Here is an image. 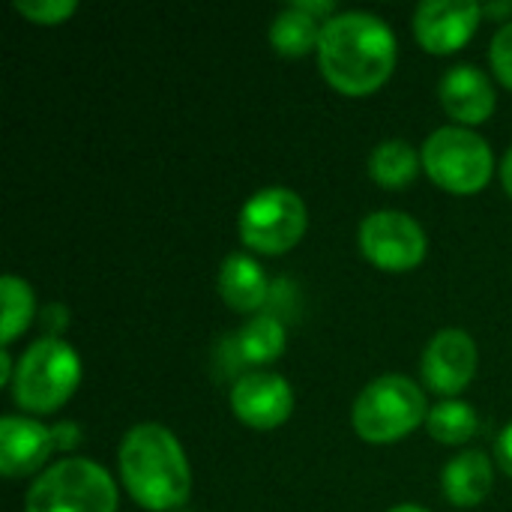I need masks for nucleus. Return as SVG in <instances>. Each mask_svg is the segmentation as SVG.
Masks as SVG:
<instances>
[{"label": "nucleus", "mask_w": 512, "mask_h": 512, "mask_svg": "<svg viewBox=\"0 0 512 512\" xmlns=\"http://www.w3.org/2000/svg\"><path fill=\"white\" fill-rule=\"evenodd\" d=\"M483 6L474 0H423L414 12V36L429 54H453L474 33Z\"/></svg>", "instance_id": "10"}, {"label": "nucleus", "mask_w": 512, "mask_h": 512, "mask_svg": "<svg viewBox=\"0 0 512 512\" xmlns=\"http://www.w3.org/2000/svg\"><path fill=\"white\" fill-rule=\"evenodd\" d=\"M81 381L78 351L54 336L36 339L15 363L12 399L30 414H51L63 408Z\"/></svg>", "instance_id": "3"}, {"label": "nucleus", "mask_w": 512, "mask_h": 512, "mask_svg": "<svg viewBox=\"0 0 512 512\" xmlns=\"http://www.w3.org/2000/svg\"><path fill=\"white\" fill-rule=\"evenodd\" d=\"M426 417V393L405 375H381L369 381L351 408V426L369 444H393L426 423Z\"/></svg>", "instance_id": "4"}, {"label": "nucleus", "mask_w": 512, "mask_h": 512, "mask_svg": "<svg viewBox=\"0 0 512 512\" xmlns=\"http://www.w3.org/2000/svg\"><path fill=\"white\" fill-rule=\"evenodd\" d=\"M363 255L387 273H405L423 264L426 258V231L423 225L402 210H375L360 222L357 231Z\"/></svg>", "instance_id": "8"}, {"label": "nucleus", "mask_w": 512, "mask_h": 512, "mask_svg": "<svg viewBox=\"0 0 512 512\" xmlns=\"http://www.w3.org/2000/svg\"><path fill=\"white\" fill-rule=\"evenodd\" d=\"M66 324H69V312H66L63 303H48V306L42 309V327H45L48 336L60 339V333L66 330Z\"/></svg>", "instance_id": "23"}, {"label": "nucleus", "mask_w": 512, "mask_h": 512, "mask_svg": "<svg viewBox=\"0 0 512 512\" xmlns=\"http://www.w3.org/2000/svg\"><path fill=\"white\" fill-rule=\"evenodd\" d=\"M51 438H54V450L69 453L81 444V429H78V423H57V426H51Z\"/></svg>", "instance_id": "24"}, {"label": "nucleus", "mask_w": 512, "mask_h": 512, "mask_svg": "<svg viewBox=\"0 0 512 512\" xmlns=\"http://www.w3.org/2000/svg\"><path fill=\"white\" fill-rule=\"evenodd\" d=\"M387 512H429V510H423V507H417V504H399V507H393V510H387Z\"/></svg>", "instance_id": "30"}, {"label": "nucleus", "mask_w": 512, "mask_h": 512, "mask_svg": "<svg viewBox=\"0 0 512 512\" xmlns=\"http://www.w3.org/2000/svg\"><path fill=\"white\" fill-rule=\"evenodd\" d=\"M0 300H3V327H0V345L9 348L33 321L36 315V297L33 288L18 276L0 279Z\"/></svg>", "instance_id": "19"}, {"label": "nucleus", "mask_w": 512, "mask_h": 512, "mask_svg": "<svg viewBox=\"0 0 512 512\" xmlns=\"http://www.w3.org/2000/svg\"><path fill=\"white\" fill-rule=\"evenodd\" d=\"M438 96L444 111L468 129L489 120L498 102L489 75L474 63H456L453 69H447L438 84Z\"/></svg>", "instance_id": "12"}, {"label": "nucleus", "mask_w": 512, "mask_h": 512, "mask_svg": "<svg viewBox=\"0 0 512 512\" xmlns=\"http://www.w3.org/2000/svg\"><path fill=\"white\" fill-rule=\"evenodd\" d=\"M294 6H300L303 12H309V15L318 18V21H330V18L336 15L333 0H294Z\"/></svg>", "instance_id": "25"}, {"label": "nucleus", "mask_w": 512, "mask_h": 512, "mask_svg": "<svg viewBox=\"0 0 512 512\" xmlns=\"http://www.w3.org/2000/svg\"><path fill=\"white\" fill-rule=\"evenodd\" d=\"M501 183H504L507 195L512 198V147L507 150V156H504V165H501Z\"/></svg>", "instance_id": "29"}, {"label": "nucleus", "mask_w": 512, "mask_h": 512, "mask_svg": "<svg viewBox=\"0 0 512 512\" xmlns=\"http://www.w3.org/2000/svg\"><path fill=\"white\" fill-rule=\"evenodd\" d=\"M420 369L432 393L456 399L477 375V342L459 327L438 330L423 351Z\"/></svg>", "instance_id": "9"}, {"label": "nucleus", "mask_w": 512, "mask_h": 512, "mask_svg": "<svg viewBox=\"0 0 512 512\" xmlns=\"http://www.w3.org/2000/svg\"><path fill=\"white\" fill-rule=\"evenodd\" d=\"M309 216L303 198L288 186L258 189L240 210L237 228L249 249L261 255H282L306 234Z\"/></svg>", "instance_id": "7"}, {"label": "nucleus", "mask_w": 512, "mask_h": 512, "mask_svg": "<svg viewBox=\"0 0 512 512\" xmlns=\"http://www.w3.org/2000/svg\"><path fill=\"white\" fill-rule=\"evenodd\" d=\"M321 27L324 21L312 18L309 12H303L300 6H285L273 24H270V45L282 54V57H303L312 48L318 51L321 42Z\"/></svg>", "instance_id": "16"}, {"label": "nucleus", "mask_w": 512, "mask_h": 512, "mask_svg": "<svg viewBox=\"0 0 512 512\" xmlns=\"http://www.w3.org/2000/svg\"><path fill=\"white\" fill-rule=\"evenodd\" d=\"M420 168H423V159L402 138H387L369 153V174L378 186H387V189L408 186L420 174Z\"/></svg>", "instance_id": "17"}, {"label": "nucleus", "mask_w": 512, "mask_h": 512, "mask_svg": "<svg viewBox=\"0 0 512 512\" xmlns=\"http://www.w3.org/2000/svg\"><path fill=\"white\" fill-rule=\"evenodd\" d=\"M216 285H219L222 300L234 312H258L270 294V279L264 267L252 255H243V252H231L222 261Z\"/></svg>", "instance_id": "14"}, {"label": "nucleus", "mask_w": 512, "mask_h": 512, "mask_svg": "<svg viewBox=\"0 0 512 512\" xmlns=\"http://www.w3.org/2000/svg\"><path fill=\"white\" fill-rule=\"evenodd\" d=\"M492 480H495L492 462L480 450H465V453L453 456L444 465V474H441L444 495L456 507H477V504H483L486 495L492 492Z\"/></svg>", "instance_id": "15"}, {"label": "nucleus", "mask_w": 512, "mask_h": 512, "mask_svg": "<svg viewBox=\"0 0 512 512\" xmlns=\"http://www.w3.org/2000/svg\"><path fill=\"white\" fill-rule=\"evenodd\" d=\"M12 378H15V369H12V357H9V351L3 348V351H0V381L12 387Z\"/></svg>", "instance_id": "28"}, {"label": "nucleus", "mask_w": 512, "mask_h": 512, "mask_svg": "<svg viewBox=\"0 0 512 512\" xmlns=\"http://www.w3.org/2000/svg\"><path fill=\"white\" fill-rule=\"evenodd\" d=\"M120 480L132 501L150 512L183 507L192 492V471L177 435L162 423L132 426L117 453Z\"/></svg>", "instance_id": "2"}, {"label": "nucleus", "mask_w": 512, "mask_h": 512, "mask_svg": "<svg viewBox=\"0 0 512 512\" xmlns=\"http://www.w3.org/2000/svg\"><path fill=\"white\" fill-rule=\"evenodd\" d=\"M285 345H288L285 324L276 315H270V312L255 315L237 333V357L243 363H249V366H267V363L279 360Z\"/></svg>", "instance_id": "18"}, {"label": "nucleus", "mask_w": 512, "mask_h": 512, "mask_svg": "<svg viewBox=\"0 0 512 512\" xmlns=\"http://www.w3.org/2000/svg\"><path fill=\"white\" fill-rule=\"evenodd\" d=\"M489 57H492L495 75H498L507 87H512V21H504V24L498 27V33L492 36Z\"/></svg>", "instance_id": "22"}, {"label": "nucleus", "mask_w": 512, "mask_h": 512, "mask_svg": "<svg viewBox=\"0 0 512 512\" xmlns=\"http://www.w3.org/2000/svg\"><path fill=\"white\" fill-rule=\"evenodd\" d=\"M12 6L33 24H60L78 9L75 0H15Z\"/></svg>", "instance_id": "21"}, {"label": "nucleus", "mask_w": 512, "mask_h": 512, "mask_svg": "<svg viewBox=\"0 0 512 512\" xmlns=\"http://www.w3.org/2000/svg\"><path fill=\"white\" fill-rule=\"evenodd\" d=\"M483 15H489V18H507V15H512V0L486 3V6H483Z\"/></svg>", "instance_id": "27"}, {"label": "nucleus", "mask_w": 512, "mask_h": 512, "mask_svg": "<svg viewBox=\"0 0 512 512\" xmlns=\"http://www.w3.org/2000/svg\"><path fill=\"white\" fill-rule=\"evenodd\" d=\"M54 453L51 429L30 417H3L0 420V474L15 480L39 471Z\"/></svg>", "instance_id": "13"}, {"label": "nucleus", "mask_w": 512, "mask_h": 512, "mask_svg": "<svg viewBox=\"0 0 512 512\" xmlns=\"http://www.w3.org/2000/svg\"><path fill=\"white\" fill-rule=\"evenodd\" d=\"M477 411L462 402V399H444L438 402L429 417H426V429L435 441L441 444H465L474 438L477 432Z\"/></svg>", "instance_id": "20"}, {"label": "nucleus", "mask_w": 512, "mask_h": 512, "mask_svg": "<svg viewBox=\"0 0 512 512\" xmlns=\"http://www.w3.org/2000/svg\"><path fill=\"white\" fill-rule=\"evenodd\" d=\"M423 171L453 195L480 192L495 171L489 141L468 126H441L423 141Z\"/></svg>", "instance_id": "6"}, {"label": "nucleus", "mask_w": 512, "mask_h": 512, "mask_svg": "<svg viewBox=\"0 0 512 512\" xmlns=\"http://www.w3.org/2000/svg\"><path fill=\"white\" fill-rule=\"evenodd\" d=\"M396 33L372 12H336L321 27L318 63L330 87L345 96H366L387 84L396 69Z\"/></svg>", "instance_id": "1"}, {"label": "nucleus", "mask_w": 512, "mask_h": 512, "mask_svg": "<svg viewBox=\"0 0 512 512\" xmlns=\"http://www.w3.org/2000/svg\"><path fill=\"white\" fill-rule=\"evenodd\" d=\"M24 512H117V486L90 459H60L33 480Z\"/></svg>", "instance_id": "5"}, {"label": "nucleus", "mask_w": 512, "mask_h": 512, "mask_svg": "<svg viewBox=\"0 0 512 512\" xmlns=\"http://www.w3.org/2000/svg\"><path fill=\"white\" fill-rule=\"evenodd\" d=\"M495 453H498V465L504 468V474L512 477V423L501 432V438L495 444Z\"/></svg>", "instance_id": "26"}, {"label": "nucleus", "mask_w": 512, "mask_h": 512, "mask_svg": "<svg viewBox=\"0 0 512 512\" xmlns=\"http://www.w3.org/2000/svg\"><path fill=\"white\" fill-rule=\"evenodd\" d=\"M231 411L252 429H276L294 411V390L276 372H249L231 387Z\"/></svg>", "instance_id": "11"}]
</instances>
